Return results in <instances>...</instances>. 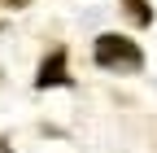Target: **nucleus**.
Segmentation results:
<instances>
[{
  "mask_svg": "<svg viewBox=\"0 0 157 153\" xmlns=\"http://www.w3.org/2000/svg\"><path fill=\"white\" fill-rule=\"evenodd\" d=\"M122 9H127V18H131V22H140V26H148V22H153L148 0H122Z\"/></svg>",
  "mask_w": 157,
  "mask_h": 153,
  "instance_id": "3",
  "label": "nucleus"
},
{
  "mask_svg": "<svg viewBox=\"0 0 157 153\" xmlns=\"http://www.w3.org/2000/svg\"><path fill=\"white\" fill-rule=\"evenodd\" d=\"M0 5H9V9H26L31 0H0Z\"/></svg>",
  "mask_w": 157,
  "mask_h": 153,
  "instance_id": "4",
  "label": "nucleus"
},
{
  "mask_svg": "<svg viewBox=\"0 0 157 153\" xmlns=\"http://www.w3.org/2000/svg\"><path fill=\"white\" fill-rule=\"evenodd\" d=\"M92 57H96V66L101 70H118V74H131V70H140L144 66V48L127 40V35H96V44H92Z\"/></svg>",
  "mask_w": 157,
  "mask_h": 153,
  "instance_id": "1",
  "label": "nucleus"
},
{
  "mask_svg": "<svg viewBox=\"0 0 157 153\" xmlns=\"http://www.w3.org/2000/svg\"><path fill=\"white\" fill-rule=\"evenodd\" d=\"M61 83H70V74H66V48H52L44 57V66H39V74H35V88H61Z\"/></svg>",
  "mask_w": 157,
  "mask_h": 153,
  "instance_id": "2",
  "label": "nucleus"
}]
</instances>
